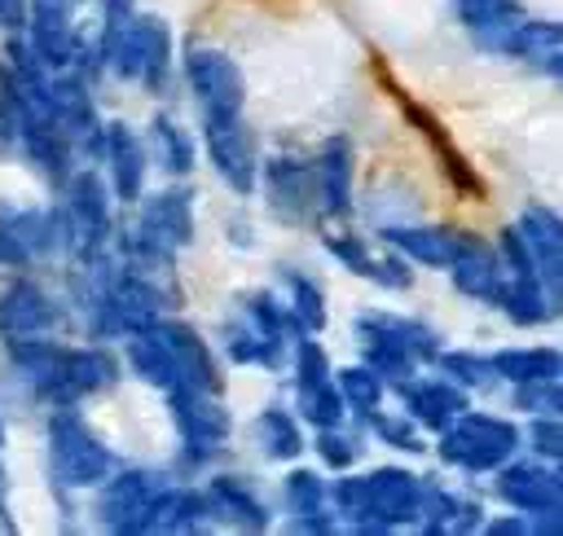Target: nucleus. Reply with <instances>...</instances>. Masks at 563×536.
<instances>
[{
  "instance_id": "1",
  "label": "nucleus",
  "mask_w": 563,
  "mask_h": 536,
  "mask_svg": "<svg viewBox=\"0 0 563 536\" xmlns=\"http://www.w3.org/2000/svg\"><path fill=\"white\" fill-rule=\"evenodd\" d=\"M132 215L114 228V255L145 268V272H176V255L194 242L198 228V202L185 180H167L154 193H141V202L128 206Z\"/></svg>"
},
{
  "instance_id": "2",
  "label": "nucleus",
  "mask_w": 563,
  "mask_h": 536,
  "mask_svg": "<svg viewBox=\"0 0 563 536\" xmlns=\"http://www.w3.org/2000/svg\"><path fill=\"white\" fill-rule=\"evenodd\" d=\"M418 501H422V474L405 466H374L365 474L339 470L330 479V505L339 514V527H352L361 536H387L396 527H413Z\"/></svg>"
},
{
  "instance_id": "3",
  "label": "nucleus",
  "mask_w": 563,
  "mask_h": 536,
  "mask_svg": "<svg viewBox=\"0 0 563 536\" xmlns=\"http://www.w3.org/2000/svg\"><path fill=\"white\" fill-rule=\"evenodd\" d=\"M57 228H62V255L66 264H97L101 255L114 250V228H119V198L97 163H79L62 189H57Z\"/></svg>"
},
{
  "instance_id": "4",
  "label": "nucleus",
  "mask_w": 563,
  "mask_h": 536,
  "mask_svg": "<svg viewBox=\"0 0 563 536\" xmlns=\"http://www.w3.org/2000/svg\"><path fill=\"white\" fill-rule=\"evenodd\" d=\"M44 466L57 492H88L119 466V457L79 404H53L44 417Z\"/></svg>"
},
{
  "instance_id": "5",
  "label": "nucleus",
  "mask_w": 563,
  "mask_h": 536,
  "mask_svg": "<svg viewBox=\"0 0 563 536\" xmlns=\"http://www.w3.org/2000/svg\"><path fill=\"white\" fill-rule=\"evenodd\" d=\"M523 444V431L501 417V413H484V409H462L440 435H435V453L444 466L462 470V474H493L497 466H506Z\"/></svg>"
},
{
  "instance_id": "6",
  "label": "nucleus",
  "mask_w": 563,
  "mask_h": 536,
  "mask_svg": "<svg viewBox=\"0 0 563 536\" xmlns=\"http://www.w3.org/2000/svg\"><path fill=\"white\" fill-rule=\"evenodd\" d=\"M172 479H180V474L158 470V466H114L97 483V505H92L97 527L114 532V536H150L158 501Z\"/></svg>"
},
{
  "instance_id": "7",
  "label": "nucleus",
  "mask_w": 563,
  "mask_h": 536,
  "mask_svg": "<svg viewBox=\"0 0 563 536\" xmlns=\"http://www.w3.org/2000/svg\"><path fill=\"white\" fill-rule=\"evenodd\" d=\"M167 417L176 431L180 448V470H207L211 457L229 444L233 435V413L220 391H198V387H172L167 395Z\"/></svg>"
},
{
  "instance_id": "8",
  "label": "nucleus",
  "mask_w": 563,
  "mask_h": 536,
  "mask_svg": "<svg viewBox=\"0 0 563 536\" xmlns=\"http://www.w3.org/2000/svg\"><path fill=\"white\" fill-rule=\"evenodd\" d=\"M119 79L141 83L150 97H167L172 79H176V35L172 22L163 13H132L119 48H114V66Z\"/></svg>"
},
{
  "instance_id": "9",
  "label": "nucleus",
  "mask_w": 563,
  "mask_h": 536,
  "mask_svg": "<svg viewBox=\"0 0 563 536\" xmlns=\"http://www.w3.org/2000/svg\"><path fill=\"white\" fill-rule=\"evenodd\" d=\"M180 75H185V88H189L202 123H220V119H242L246 114V75L224 48L198 44V40L185 44Z\"/></svg>"
},
{
  "instance_id": "10",
  "label": "nucleus",
  "mask_w": 563,
  "mask_h": 536,
  "mask_svg": "<svg viewBox=\"0 0 563 536\" xmlns=\"http://www.w3.org/2000/svg\"><path fill=\"white\" fill-rule=\"evenodd\" d=\"M75 0H31L22 35L31 40L35 57L48 70H88L92 75V53H88V31L75 22ZM97 79V75H92Z\"/></svg>"
},
{
  "instance_id": "11",
  "label": "nucleus",
  "mask_w": 563,
  "mask_h": 536,
  "mask_svg": "<svg viewBox=\"0 0 563 536\" xmlns=\"http://www.w3.org/2000/svg\"><path fill=\"white\" fill-rule=\"evenodd\" d=\"M62 255L57 206L40 202H0V268L26 272L44 259Z\"/></svg>"
},
{
  "instance_id": "12",
  "label": "nucleus",
  "mask_w": 563,
  "mask_h": 536,
  "mask_svg": "<svg viewBox=\"0 0 563 536\" xmlns=\"http://www.w3.org/2000/svg\"><path fill=\"white\" fill-rule=\"evenodd\" d=\"M202 149H207V163L211 171L220 176V185L233 193V198H251L260 189V141L242 119H220V123H202Z\"/></svg>"
},
{
  "instance_id": "13",
  "label": "nucleus",
  "mask_w": 563,
  "mask_h": 536,
  "mask_svg": "<svg viewBox=\"0 0 563 536\" xmlns=\"http://www.w3.org/2000/svg\"><path fill=\"white\" fill-rule=\"evenodd\" d=\"M260 193L268 202V215L290 224V228H303L321 215L317 206V176H312V163L308 158H295V154H273L260 163Z\"/></svg>"
},
{
  "instance_id": "14",
  "label": "nucleus",
  "mask_w": 563,
  "mask_h": 536,
  "mask_svg": "<svg viewBox=\"0 0 563 536\" xmlns=\"http://www.w3.org/2000/svg\"><path fill=\"white\" fill-rule=\"evenodd\" d=\"M66 321V308L62 299L26 272H13L4 286H0V343H13V338H35V334H57Z\"/></svg>"
},
{
  "instance_id": "15",
  "label": "nucleus",
  "mask_w": 563,
  "mask_h": 536,
  "mask_svg": "<svg viewBox=\"0 0 563 536\" xmlns=\"http://www.w3.org/2000/svg\"><path fill=\"white\" fill-rule=\"evenodd\" d=\"M97 167L106 171V180H110L119 206L141 202L145 180H150V149H145V136H141L132 123H123V119H106V123H101Z\"/></svg>"
},
{
  "instance_id": "16",
  "label": "nucleus",
  "mask_w": 563,
  "mask_h": 536,
  "mask_svg": "<svg viewBox=\"0 0 563 536\" xmlns=\"http://www.w3.org/2000/svg\"><path fill=\"white\" fill-rule=\"evenodd\" d=\"M123 378V356L110 343H66L62 356V382H57V400L53 404H84L92 395L114 391Z\"/></svg>"
},
{
  "instance_id": "17",
  "label": "nucleus",
  "mask_w": 563,
  "mask_h": 536,
  "mask_svg": "<svg viewBox=\"0 0 563 536\" xmlns=\"http://www.w3.org/2000/svg\"><path fill=\"white\" fill-rule=\"evenodd\" d=\"M282 514L290 532L303 536H330L339 532V514L330 505V479L317 466H299L290 461L282 474Z\"/></svg>"
},
{
  "instance_id": "18",
  "label": "nucleus",
  "mask_w": 563,
  "mask_h": 536,
  "mask_svg": "<svg viewBox=\"0 0 563 536\" xmlns=\"http://www.w3.org/2000/svg\"><path fill=\"white\" fill-rule=\"evenodd\" d=\"M154 330H158V338L172 351V365H176L180 387H198V391H220L224 395V365H220L211 338H202L198 325H189L185 316L167 312Z\"/></svg>"
},
{
  "instance_id": "19",
  "label": "nucleus",
  "mask_w": 563,
  "mask_h": 536,
  "mask_svg": "<svg viewBox=\"0 0 563 536\" xmlns=\"http://www.w3.org/2000/svg\"><path fill=\"white\" fill-rule=\"evenodd\" d=\"M4 351V365L13 373V382L22 387L26 400H40L53 409L57 400V382H62V356H66V343L57 334H35V338H13V343H0Z\"/></svg>"
},
{
  "instance_id": "20",
  "label": "nucleus",
  "mask_w": 563,
  "mask_h": 536,
  "mask_svg": "<svg viewBox=\"0 0 563 536\" xmlns=\"http://www.w3.org/2000/svg\"><path fill=\"white\" fill-rule=\"evenodd\" d=\"M202 492L211 501V518L233 527V532H268L273 527V510L268 501L260 496V488L246 479V474H233V470H211L202 479Z\"/></svg>"
},
{
  "instance_id": "21",
  "label": "nucleus",
  "mask_w": 563,
  "mask_h": 536,
  "mask_svg": "<svg viewBox=\"0 0 563 536\" xmlns=\"http://www.w3.org/2000/svg\"><path fill=\"white\" fill-rule=\"evenodd\" d=\"M391 391L400 395V409H405L422 431H431V435H440L462 409H471V391L457 387L453 378H444L440 369H435V373H413V378H405V382L391 387Z\"/></svg>"
},
{
  "instance_id": "22",
  "label": "nucleus",
  "mask_w": 563,
  "mask_h": 536,
  "mask_svg": "<svg viewBox=\"0 0 563 536\" xmlns=\"http://www.w3.org/2000/svg\"><path fill=\"white\" fill-rule=\"evenodd\" d=\"M312 176H317V206L325 220H347L352 215V185H356V145L352 136L334 132L321 141L312 154Z\"/></svg>"
},
{
  "instance_id": "23",
  "label": "nucleus",
  "mask_w": 563,
  "mask_h": 536,
  "mask_svg": "<svg viewBox=\"0 0 563 536\" xmlns=\"http://www.w3.org/2000/svg\"><path fill=\"white\" fill-rule=\"evenodd\" d=\"M383 246L400 250L413 268H444L457 259L462 242H466V228H453V224H383L378 228Z\"/></svg>"
},
{
  "instance_id": "24",
  "label": "nucleus",
  "mask_w": 563,
  "mask_h": 536,
  "mask_svg": "<svg viewBox=\"0 0 563 536\" xmlns=\"http://www.w3.org/2000/svg\"><path fill=\"white\" fill-rule=\"evenodd\" d=\"M497 479H493V492L510 505V510H519V514H541V510H554V505H563V488H559V474L550 470V466H541V461H506V466H497L493 470Z\"/></svg>"
},
{
  "instance_id": "25",
  "label": "nucleus",
  "mask_w": 563,
  "mask_h": 536,
  "mask_svg": "<svg viewBox=\"0 0 563 536\" xmlns=\"http://www.w3.org/2000/svg\"><path fill=\"white\" fill-rule=\"evenodd\" d=\"M449 281L457 294H466L475 303H497V294L506 286V268H501L497 246L466 228V242H462L457 259L449 264Z\"/></svg>"
},
{
  "instance_id": "26",
  "label": "nucleus",
  "mask_w": 563,
  "mask_h": 536,
  "mask_svg": "<svg viewBox=\"0 0 563 536\" xmlns=\"http://www.w3.org/2000/svg\"><path fill=\"white\" fill-rule=\"evenodd\" d=\"M352 334L356 338H391L400 347H409L422 365H431L440 356V334L418 321V316H405V312H387V308H361L352 316Z\"/></svg>"
},
{
  "instance_id": "27",
  "label": "nucleus",
  "mask_w": 563,
  "mask_h": 536,
  "mask_svg": "<svg viewBox=\"0 0 563 536\" xmlns=\"http://www.w3.org/2000/svg\"><path fill=\"white\" fill-rule=\"evenodd\" d=\"M145 149H150V163H158L167 171V180H185L198 163V141L194 132L172 114V110H158L145 127Z\"/></svg>"
},
{
  "instance_id": "28",
  "label": "nucleus",
  "mask_w": 563,
  "mask_h": 536,
  "mask_svg": "<svg viewBox=\"0 0 563 536\" xmlns=\"http://www.w3.org/2000/svg\"><path fill=\"white\" fill-rule=\"evenodd\" d=\"M251 435L260 444V453L277 466H290L303 457L308 435H303V417L295 413V404H264L251 422Z\"/></svg>"
},
{
  "instance_id": "29",
  "label": "nucleus",
  "mask_w": 563,
  "mask_h": 536,
  "mask_svg": "<svg viewBox=\"0 0 563 536\" xmlns=\"http://www.w3.org/2000/svg\"><path fill=\"white\" fill-rule=\"evenodd\" d=\"M119 356H123V373L141 378V382H145V387H154L158 395H167L172 387H180L176 365H172V351H167V343L158 338V330H154V325H150V330L128 334Z\"/></svg>"
},
{
  "instance_id": "30",
  "label": "nucleus",
  "mask_w": 563,
  "mask_h": 536,
  "mask_svg": "<svg viewBox=\"0 0 563 536\" xmlns=\"http://www.w3.org/2000/svg\"><path fill=\"white\" fill-rule=\"evenodd\" d=\"M216 518H211V501L202 492V483H180L172 479L163 501H158V514H154V527L150 536H172V532H207Z\"/></svg>"
},
{
  "instance_id": "31",
  "label": "nucleus",
  "mask_w": 563,
  "mask_h": 536,
  "mask_svg": "<svg viewBox=\"0 0 563 536\" xmlns=\"http://www.w3.org/2000/svg\"><path fill=\"white\" fill-rule=\"evenodd\" d=\"M216 343H220V351H224V360L229 365H255V369H268V373H277L290 356L286 351H277L238 308L220 321V334H216Z\"/></svg>"
},
{
  "instance_id": "32",
  "label": "nucleus",
  "mask_w": 563,
  "mask_h": 536,
  "mask_svg": "<svg viewBox=\"0 0 563 536\" xmlns=\"http://www.w3.org/2000/svg\"><path fill=\"white\" fill-rule=\"evenodd\" d=\"M493 48L550 70V66L563 57V22H554V18H528V13H523Z\"/></svg>"
},
{
  "instance_id": "33",
  "label": "nucleus",
  "mask_w": 563,
  "mask_h": 536,
  "mask_svg": "<svg viewBox=\"0 0 563 536\" xmlns=\"http://www.w3.org/2000/svg\"><path fill=\"white\" fill-rule=\"evenodd\" d=\"M277 290H282V299H286V308L295 312V321H299L303 334H321V330L330 325L325 286H321L312 272H303V268H295V264H282V268H277Z\"/></svg>"
},
{
  "instance_id": "34",
  "label": "nucleus",
  "mask_w": 563,
  "mask_h": 536,
  "mask_svg": "<svg viewBox=\"0 0 563 536\" xmlns=\"http://www.w3.org/2000/svg\"><path fill=\"white\" fill-rule=\"evenodd\" d=\"M334 382H339V395H343V404H347V417H356L361 426L383 409V400H387V391H391V387L383 382V373H374L365 360L334 369Z\"/></svg>"
},
{
  "instance_id": "35",
  "label": "nucleus",
  "mask_w": 563,
  "mask_h": 536,
  "mask_svg": "<svg viewBox=\"0 0 563 536\" xmlns=\"http://www.w3.org/2000/svg\"><path fill=\"white\" fill-rule=\"evenodd\" d=\"M453 13L457 22L479 40V44H497L519 18H523V4L519 0H453Z\"/></svg>"
},
{
  "instance_id": "36",
  "label": "nucleus",
  "mask_w": 563,
  "mask_h": 536,
  "mask_svg": "<svg viewBox=\"0 0 563 536\" xmlns=\"http://www.w3.org/2000/svg\"><path fill=\"white\" fill-rule=\"evenodd\" d=\"M493 369L497 382H537V378H554L563 373V351L559 347H501L493 351Z\"/></svg>"
},
{
  "instance_id": "37",
  "label": "nucleus",
  "mask_w": 563,
  "mask_h": 536,
  "mask_svg": "<svg viewBox=\"0 0 563 536\" xmlns=\"http://www.w3.org/2000/svg\"><path fill=\"white\" fill-rule=\"evenodd\" d=\"M444 378H453L457 387L466 391H488L497 382V369H493V356L484 351H471V347H440V356L431 360Z\"/></svg>"
},
{
  "instance_id": "38",
  "label": "nucleus",
  "mask_w": 563,
  "mask_h": 536,
  "mask_svg": "<svg viewBox=\"0 0 563 536\" xmlns=\"http://www.w3.org/2000/svg\"><path fill=\"white\" fill-rule=\"evenodd\" d=\"M356 343H361V360H365L374 373H383L387 387H400L405 378H413V373L422 369V360H418L409 347L391 343V338H356Z\"/></svg>"
},
{
  "instance_id": "39",
  "label": "nucleus",
  "mask_w": 563,
  "mask_h": 536,
  "mask_svg": "<svg viewBox=\"0 0 563 536\" xmlns=\"http://www.w3.org/2000/svg\"><path fill=\"white\" fill-rule=\"evenodd\" d=\"M501 316H510V325H541V321H550V308H545V294H541V281H515V277H506V286H501V294H497V303H493Z\"/></svg>"
},
{
  "instance_id": "40",
  "label": "nucleus",
  "mask_w": 563,
  "mask_h": 536,
  "mask_svg": "<svg viewBox=\"0 0 563 536\" xmlns=\"http://www.w3.org/2000/svg\"><path fill=\"white\" fill-rule=\"evenodd\" d=\"M295 413H299L303 426H312V431L347 422V404H343V395H339V382L330 378V382H321V387L295 391Z\"/></svg>"
},
{
  "instance_id": "41",
  "label": "nucleus",
  "mask_w": 563,
  "mask_h": 536,
  "mask_svg": "<svg viewBox=\"0 0 563 536\" xmlns=\"http://www.w3.org/2000/svg\"><path fill=\"white\" fill-rule=\"evenodd\" d=\"M312 453H317V461L325 466V470H352L356 461H361V453H365V444H361V435L356 431H347L343 422L339 426H321V431H312V444H308Z\"/></svg>"
},
{
  "instance_id": "42",
  "label": "nucleus",
  "mask_w": 563,
  "mask_h": 536,
  "mask_svg": "<svg viewBox=\"0 0 563 536\" xmlns=\"http://www.w3.org/2000/svg\"><path fill=\"white\" fill-rule=\"evenodd\" d=\"M365 431L378 439V444H387V448H400V453H427V431L400 409V413H391V409H378L369 422H365Z\"/></svg>"
},
{
  "instance_id": "43",
  "label": "nucleus",
  "mask_w": 563,
  "mask_h": 536,
  "mask_svg": "<svg viewBox=\"0 0 563 536\" xmlns=\"http://www.w3.org/2000/svg\"><path fill=\"white\" fill-rule=\"evenodd\" d=\"M321 246L330 250V259L339 264V268H347L352 277H374V259H378V250H369V242L361 237V233H352V228H330V233H321Z\"/></svg>"
},
{
  "instance_id": "44",
  "label": "nucleus",
  "mask_w": 563,
  "mask_h": 536,
  "mask_svg": "<svg viewBox=\"0 0 563 536\" xmlns=\"http://www.w3.org/2000/svg\"><path fill=\"white\" fill-rule=\"evenodd\" d=\"M453 514H457V492L444 488L440 479L422 474V501H418V523L413 527L427 532V536H440V532L453 527Z\"/></svg>"
},
{
  "instance_id": "45",
  "label": "nucleus",
  "mask_w": 563,
  "mask_h": 536,
  "mask_svg": "<svg viewBox=\"0 0 563 536\" xmlns=\"http://www.w3.org/2000/svg\"><path fill=\"white\" fill-rule=\"evenodd\" d=\"M510 400L528 417H563V373L537 378V382H515Z\"/></svg>"
},
{
  "instance_id": "46",
  "label": "nucleus",
  "mask_w": 563,
  "mask_h": 536,
  "mask_svg": "<svg viewBox=\"0 0 563 536\" xmlns=\"http://www.w3.org/2000/svg\"><path fill=\"white\" fill-rule=\"evenodd\" d=\"M378 290H409L413 286V264L400 255V250H383L378 259H374V277H369Z\"/></svg>"
},
{
  "instance_id": "47",
  "label": "nucleus",
  "mask_w": 563,
  "mask_h": 536,
  "mask_svg": "<svg viewBox=\"0 0 563 536\" xmlns=\"http://www.w3.org/2000/svg\"><path fill=\"white\" fill-rule=\"evenodd\" d=\"M528 444H532L537 457L559 461V457H563V417H532V426H528Z\"/></svg>"
},
{
  "instance_id": "48",
  "label": "nucleus",
  "mask_w": 563,
  "mask_h": 536,
  "mask_svg": "<svg viewBox=\"0 0 563 536\" xmlns=\"http://www.w3.org/2000/svg\"><path fill=\"white\" fill-rule=\"evenodd\" d=\"M0 154H18V105L0 88Z\"/></svg>"
},
{
  "instance_id": "49",
  "label": "nucleus",
  "mask_w": 563,
  "mask_h": 536,
  "mask_svg": "<svg viewBox=\"0 0 563 536\" xmlns=\"http://www.w3.org/2000/svg\"><path fill=\"white\" fill-rule=\"evenodd\" d=\"M449 532H484V505L475 496H457V514Z\"/></svg>"
},
{
  "instance_id": "50",
  "label": "nucleus",
  "mask_w": 563,
  "mask_h": 536,
  "mask_svg": "<svg viewBox=\"0 0 563 536\" xmlns=\"http://www.w3.org/2000/svg\"><path fill=\"white\" fill-rule=\"evenodd\" d=\"M26 9H31V0H0V31L4 35L22 31L26 26Z\"/></svg>"
},
{
  "instance_id": "51",
  "label": "nucleus",
  "mask_w": 563,
  "mask_h": 536,
  "mask_svg": "<svg viewBox=\"0 0 563 536\" xmlns=\"http://www.w3.org/2000/svg\"><path fill=\"white\" fill-rule=\"evenodd\" d=\"M484 532L488 536H510V532H532V523H528V514H510V518H484Z\"/></svg>"
},
{
  "instance_id": "52",
  "label": "nucleus",
  "mask_w": 563,
  "mask_h": 536,
  "mask_svg": "<svg viewBox=\"0 0 563 536\" xmlns=\"http://www.w3.org/2000/svg\"><path fill=\"white\" fill-rule=\"evenodd\" d=\"M0 527H4V532H13V510H9V470H4V461H0Z\"/></svg>"
},
{
  "instance_id": "53",
  "label": "nucleus",
  "mask_w": 563,
  "mask_h": 536,
  "mask_svg": "<svg viewBox=\"0 0 563 536\" xmlns=\"http://www.w3.org/2000/svg\"><path fill=\"white\" fill-rule=\"evenodd\" d=\"M97 13H119V18H132V13H136V0H97Z\"/></svg>"
},
{
  "instance_id": "54",
  "label": "nucleus",
  "mask_w": 563,
  "mask_h": 536,
  "mask_svg": "<svg viewBox=\"0 0 563 536\" xmlns=\"http://www.w3.org/2000/svg\"><path fill=\"white\" fill-rule=\"evenodd\" d=\"M4 444H9V426H4V409H0V453H4Z\"/></svg>"
},
{
  "instance_id": "55",
  "label": "nucleus",
  "mask_w": 563,
  "mask_h": 536,
  "mask_svg": "<svg viewBox=\"0 0 563 536\" xmlns=\"http://www.w3.org/2000/svg\"><path fill=\"white\" fill-rule=\"evenodd\" d=\"M554 474H559V488H563V457L554 461Z\"/></svg>"
},
{
  "instance_id": "56",
  "label": "nucleus",
  "mask_w": 563,
  "mask_h": 536,
  "mask_svg": "<svg viewBox=\"0 0 563 536\" xmlns=\"http://www.w3.org/2000/svg\"><path fill=\"white\" fill-rule=\"evenodd\" d=\"M550 70H554V75H559V79H563V57H559V62H554V66H550Z\"/></svg>"
},
{
  "instance_id": "57",
  "label": "nucleus",
  "mask_w": 563,
  "mask_h": 536,
  "mask_svg": "<svg viewBox=\"0 0 563 536\" xmlns=\"http://www.w3.org/2000/svg\"><path fill=\"white\" fill-rule=\"evenodd\" d=\"M75 4H88V0H75Z\"/></svg>"
}]
</instances>
